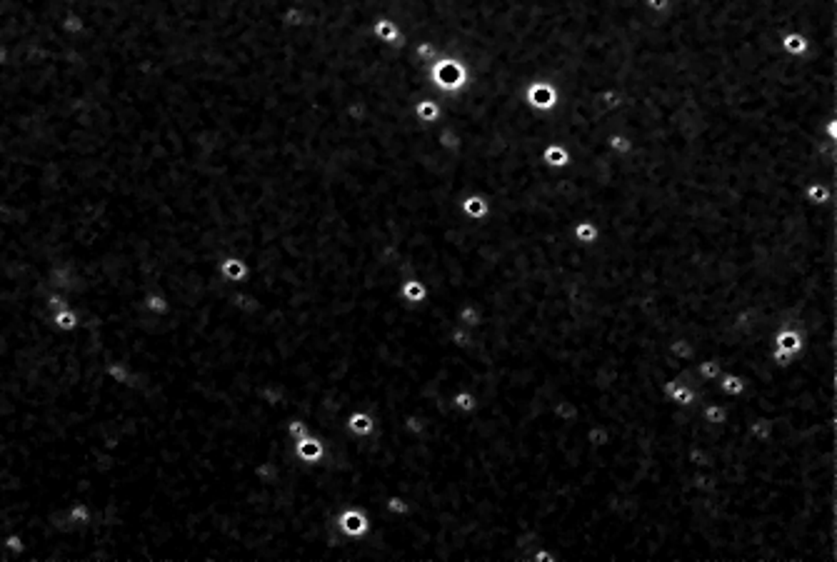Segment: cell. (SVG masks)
I'll list each match as a JSON object with an SVG mask.
<instances>
[{
  "instance_id": "1",
  "label": "cell",
  "mask_w": 837,
  "mask_h": 562,
  "mask_svg": "<svg viewBox=\"0 0 837 562\" xmlns=\"http://www.w3.org/2000/svg\"><path fill=\"white\" fill-rule=\"evenodd\" d=\"M372 520L360 505H345L335 515V528L345 540H363L370 532Z\"/></svg>"
},
{
  "instance_id": "2",
  "label": "cell",
  "mask_w": 837,
  "mask_h": 562,
  "mask_svg": "<svg viewBox=\"0 0 837 562\" xmlns=\"http://www.w3.org/2000/svg\"><path fill=\"white\" fill-rule=\"evenodd\" d=\"M772 348L777 350V352H785V355H792V357H797L800 355V352H803V348H805V335H803V330L800 328H780V330H775V335H772Z\"/></svg>"
},
{
  "instance_id": "3",
  "label": "cell",
  "mask_w": 837,
  "mask_h": 562,
  "mask_svg": "<svg viewBox=\"0 0 837 562\" xmlns=\"http://www.w3.org/2000/svg\"><path fill=\"white\" fill-rule=\"evenodd\" d=\"M540 160L550 170H565V168L572 165V153H570V148L565 143L553 140V143H548L540 150Z\"/></svg>"
},
{
  "instance_id": "4",
  "label": "cell",
  "mask_w": 837,
  "mask_h": 562,
  "mask_svg": "<svg viewBox=\"0 0 837 562\" xmlns=\"http://www.w3.org/2000/svg\"><path fill=\"white\" fill-rule=\"evenodd\" d=\"M343 427L350 438L365 440L375 432V418H372L368 410H353L350 415H348V420H343Z\"/></svg>"
},
{
  "instance_id": "5",
  "label": "cell",
  "mask_w": 837,
  "mask_h": 562,
  "mask_svg": "<svg viewBox=\"0 0 837 562\" xmlns=\"http://www.w3.org/2000/svg\"><path fill=\"white\" fill-rule=\"evenodd\" d=\"M570 233H572V238H575V240L580 243V245H585V247L597 245V243H600V235H603V233H600V225H597L592 218L575 220V223H572V227H570Z\"/></svg>"
},
{
  "instance_id": "6",
  "label": "cell",
  "mask_w": 837,
  "mask_h": 562,
  "mask_svg": "<svg viewBox=\"0 0 837 562\" xmlns=\"http://www.w3.org/2000/svg\"><path fill=\"white\" fill-rule=\"evenodd\" d=\"M667 355L680 360V363H695L698 360V348L690 337L678 335L673 340H667Z\"/></svg>"
},
{
  "instance_id": "7",
  "label": "cell",
  "mask_w": 837,
  "mask_h": 562,
  "mask_svg": "<svg viewBox=\"0 0 837 562\" xmlns=\"http://www.w3.org/2000/svg\"><path fill=\"white\" fill-rule=\"evenodd\" d=\"M775 423L768 418V415H755V418L748 420V435L752 440H760V442H770L775 440Z\"/></svg>"
},
{
  "instance_id": "8",
  "label": "cell",
  "mask_w": 837,
  "mask_h": 562,
  "mask_svg": "<svg viewBox=\"0 0 837 562\" xmlns=\"http://www.w3.org/2000/svg\"><path fill=\"white\" fill-rule=\"evenodd\" d=\"M460 207H462V213H465L470 220H485L487 215H490V210H493V207H490V200H487L485 195H480V192L467 195V198L460 203Z\"/></svg>"
},
{
  "instance_id": "9",
  "label": "cell",
  "mask_w": 837,
  "mask_h": 562,
  "mask_svg": "<svg viewBox=\"0 0 837 562\" xmlns=\"http://www.w3.org/2000/svg\"><path fill=\"white\" fill-rule=\"evenodd\" d=\"M450 405H453V410L460 412V415H473L478 412V395H475L470 387H460L450 395Z\"/></svg>"
},
{
  "instance_id": "10",
  "label": "cell",
  "mask_w": 837,
  "mask_h": 562,
  "mask_svg": "<svg viewBox=\"0 0 837 562\" xmlns=\"http://www.w3.org/2000/svg\"><path fill=\"white\" fill-rule=\"evenodd\" d=\"M553 418L560 420V423H568V425L580 423V405L570 398L555 400V403H553Z\"/></svg>"
},
{
  "instance_id": "11",
  "label": "cell",
  "mask_w": 837,
  "mask_h": 562,
  "mask_svg": "<svg viewBox=\"0 0 837 562\" xmlns=\"http://www.w3.org/2000/svg\"><path fill=\"white\" fill-rule=\"evenodd\" d=\"M455 322L465 325L470 330H478L482 322V310L475 305V302H462L458 310H455Z\"/></svg>"
},
{
  "instance_id": "12",
  "label": "cell",
  "mask_w": 837,
  "mask_h": 562,
  "mask_svg": "<svg viewBox=\"0 0 837 562\" xmlns=\"http://www.w3.org/2000/svg\"><path fill=\"white\" fill-rule=\"evenodd\" d=\"M722 370H725L722 363L720 360H715V357H698V360H695V372H698V377H700L702 383H715Z\"/></svg>"
},
{
  "instance_id": "13",
  "label": "cell",
  "mask_w": 837,
  "mask_h": 562,
  "mask_svg": "<svg viewBox=\"0 0 837 562\" xmlns=\"http://www.w3.org/2000/svg\"><path fill=\"white\" fill-rule=\"evenodd\" d=\"M728 403H702L700 405V418L705 420L707 425H722L728 423Z\"/></svg>"
},
{
  "instance_id": "14",
  "label": "cell",
  "mask_w": 837,
  "mask_h": 562,
  "mask_svg": "<svg viewBox=\"0 0 837 562\" xmlns=\"http://www.w3.org/2000/svg\"><path fill=\"white\" fill-rule=\"evenodd\" d=\"M400 295H403V300H405L408 305H420V302L427 300V288H425V282L408 280L405 285L400 288Z\"/></svg>"
},
{
  "instance_id": "15",
  "label": "cell",
  "mask_w": 837,
  "mask_h": 562,
  "mask_svg": "<svg viewBox=\"0 0 837 562\" xmlns=\"http://www.w3.org/2000/svg\"><path fill=\"white\" fill-rule=\"evenodd\" d=\"M447 343L458 350L470 348V345H473V330L465 328V325H460V322H455L453 328L447 330Z\"/></svg>"
},
{
  "instance_id": "16",
  "label": "cell",
  "mask_w": 837,
  "mask_h": 562,
  "mask_svg": "<svg viewBox=\"0 0 837 562\" xmlns=\"http://www.w3.org/2000/svg\"><path fill=\"white\" fill-rule=\"evenodd\" d=\"M583 438L590 447H605L607 442H610V430H607L605 425H600V423H595V425L585 427Z\"/></svg>"
},
{
  "instance_id": "17",
  "label": "cell",
  "mask_w": 837,
  "mask_h": 562,
  "mask_svg": "<svg viewBox=\"0 0 837 562\" xmlns=\"http://www.w3.org/2000/svg\"><path fill=\"white\" fill-rule=\"evenodd\" d=\"M288 435L293 440H300V438H305V435H308V423H305V420H290L288 423Z\"/></svg>"
},
{
  "instance_id": "18",
  "label": "cell",
  "mask_w": 837,
  "mask_h": 562,
  "mask_svg": "<svg viewBox=\"0 0 837 562\" xmlns=\"http://www.w3.org/2000/svg\"><path fill=\"white\" fill-rule=\"evenodd\" d=\"M533 562H557V557L550 548H537L533 552Z\"/></svg>"
}]
</instances>
